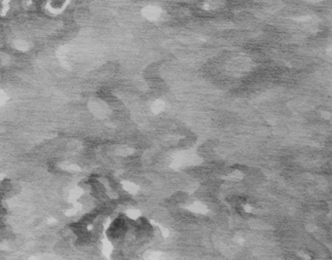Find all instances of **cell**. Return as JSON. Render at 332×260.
<instances>
[{
	"label": "cell",
	"mask_w": 332,
	"mask_h": 260,
	"mask_svg": "<svg viewBox=\"0 0 332 260\" xmlns=\"http://www.w3.org/2000/svg\"><path fill=\"white\" fill-rule=\"evenodd\" d=\"M142 14L146 19L150 21H158L162 17V9L157 6H147L143 8Z\"/></svg>",
	"instance_id": "6da1fadb"
},
{
	"label": "cell",
	"mask_w": 332,
	"mask_h": 260,
	"mask_svg": "<svg viewBox=\"0 0 332 260\" xmlns=\"http://www.w3.org/2000/svg\"><path fill=\"white\" fill-rule=\"evenodd\" d=\"M304 1H307V2H311V3H317V2H320L321 0H304Z\"/></svg>",
	"instance_id": "7a4b0ae2"
}]
</instances>
